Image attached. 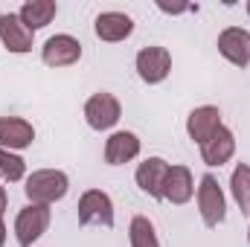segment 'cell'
Instances as JSON below:
<instances>
[{
  "label": "cell",
  "instance_id": "obj_12",
  "mask_svg": "<svg viewBox=\"0 0 250 247\" xmlns=\"http://www.w3.org/2000/svg\"><path fill=\"white\" fill-rule=\"evenodd\" d=\"M233 151H236V137H233V131L224 128V125L201 145V157H204L207 166H224V163L233 157Z\"/></svg>",
  "mask_w": 250,
  "mask_h": 247
},
{
  "label": "cell",
  "instance_id": "obj_3",
  "mask_svg": "<svg viewBox=\"0 0 250 247\" xmlns=\"http://www.w3.org/2000/svg\"><path fill=\"white\" fill-rule=\"evenodd\" d=\"M198 209H201V218L207 227H218L224 218H227V204H224V192L218 181L212 175H204L201 186H198Z\"/></svg>",
  "mask_w": 250,
  "mask_h": 247
},
{
  "label": "cell",
  "instance_id": "obj_7",
  "mask_svg": "<svg viewBox=\"0 0 250 247\" xmlns=\"http://www.w3.org/2000/svg\"><path fill=\"white\" fill-rule=\"evenodd\" d=\"M41 59L47 67H70L82 59V44L73 35H53L41 47Z\"/></svg>",
  "mask_w": 250,
  "mask_h": 247
},
{
  "label": "cell",
  "instance_id": "obj_13",
  "mask_svg": "<svg viewBox=\"0 0 250 247\" xmlns=\"http://www.w3.org/2000/svg\"><path fill=\"white\" fill-rule=\"evenodd\" d=\"M35 140V128L21 117H0V148H26Z\"/></svg>",
  "mask_w": 250,
  "mask_h": 247
},
{
  "label": "cell",
  "instance_id": "obj_17",
  "mask_svg": "<svg viewBox=\"0 0 250 247\" xmlns=\"http://www.w3.org/2000/svg\"><path fill=\"white\" fill-rule=\"evenodd\" d=\"M56 12H59V6L53 3V0H29V3H23L21 6V21L35 32V29H44L53 18H56Z\"/></svg>",
  "mask_w": 250,
  "mask_h": 247
},
{
  "label": "cell",
  "instance_id": "obj_14",
  "mask_svg": "<svg viewBox=\"0 0 250 247\" xmlns=\"http://www.w3.org/2000/svg\"><path fill=\"white\" fill-rule=\"evenodd\" d=\"M137 154H140V140L131 131H117L105 143V163L108 166H123L128 160H134Z\"/></svg>",
  "mask_w": 250,
  "mask_h": 247
},
{
  "label": "cell",
  "instance_id": "obj_20",
  "mask_svg": "<svg viewBox=\"0 0 250 247\" xmlns=\"http://www.w3.org/2000/svg\"><path fill=\"white\" fill-rule=\"evenodd\" d=\"M23 175H26L23 157H18V154L9 151V148H0V178H6L9 184H18Z\"/></svg>",
  "mask_w": 250,
  "mask_h": 247
},
{
  "label": "cell",
  "instance_id": "obj_18",
  "mask_svg": "<svg viewBox=\"0 0 250 247\" xmlns=\"http://www.w3.org/2000/svg\"><path fill=\"white\" fill-rule=\"evenodd\" d=\"M128 239H131V247H160V239H157V233H154V224H151L146 215L131 218Z\"/></svg>",
  "mask_w": 250,
  "mask_h": 247
},
{
  "label": "cell",
  "instance_id": "obj_21",
  "mask_svg": "<svg viewBox=\"0 0 250 247\" xmlns=\"http://www.w3.org/2000/svg\"><path fill=\"white\" fill-rule=\"evenodd\" d=\"M6 204H9V198H6V189L0 186V215H3V209H6Z\"/></svg>",
  "mask_w": 250,
  "mask_h": 247
},
{
  "label": "cell",
  "instance_id": "obj_8",
  "mask_svg": "<svg viewBox=\"0 0 250 247\" xmlns=\"http://www.w3.org/2000/svg\"><path fill=\"white\" fill-rule=\"evenodd\" d=\"M0 41L9 53H29L32 50V29L21 21V15L3 12L0 15Z\"/></svg>",
  "mask_w": 250,
  "mask_h": 247
},
{
  "label": "cell",
  "instance_id": "obj_4",
  "mask_svg": "<svg viewBox=\"0 0 250 247\" xmlns=\"http://www.w3.org/2000/svg\"><path fill=\"white\" fill-rule=\"evenodd\" d=\"M79 224L90 227V224H102V227H114V204L102 189H87L79 198Z\"/></svg>",
  "mask_w": 250,
  "mask_h": 247
},
{
  "label": "cell",
  "instance_id": "obj_24",
  "mask_svg": "<svg viewBox=\"0 0 250 247\" xmlns=\"http://www.w3.org/2000/svg\"><path fill=\"white\" fill-rule=\"evenodd\" d=\"M248 239H250V230H248Z\"/></svg>",
  "mask_w": 250,
  "mask_h": 247
},
{
  "label": "cell",
  "instance_id": "obj_6",
  "mask_svg": "<svg viewBox=\"0 0 250 247\" xmlns=\"http://www.w3.org/2000/svg\"><path fill=\"white\" fill-rule=\"evenodd\" d=\"M172 70V56L166 47H143L137 53V73L146 84H160Z\"/></svg>",
  "mask_w": 250,
  "mask_h": 247
},
{
  "label": "cell",
  "instance_id": "obj_22",
  "mask_svg": "<svg viewBox=\"0 0 250 247\" xmlns=\"http://www.w3.org/2000/svg\"><path fill=\"white\" fill-rule=\"evenodd\" d=\"M6 245V227H3V218H0V247Z\"/></svg>",
  "mask_w": 250,
  "mask_h": 247
},
{
  "label": "cell",
  "instance_id": "obj_5",
  "mask_svg": "<svg viewBox=\"0 0 250 247\" xmlns=\"http://www.w3.org/2000/svg\"><path fill=\"white\" fill-rule=\"evenodd\" d=\"M120 99L114 93H93L87 102H84V120L93 131H108L120 123Z\"/></svg>",
  "mask_w": 250,
  "mask_h": 247
},
{
  "label": "cell",
  "instance_id": "obj_23",
  "mask_svg": "<svg viewBox=\"0 0 250 247\" xmlns=\"http://www.w3.org/2000/svg\"><path fill=\"white\" fill-rule=\"evenodd\" d=\"M248 15H250V0H248Z\"/></svg>",
  "mask_w": 250,
  "mask_h": 247
},
{
  "label": "cell",
  "instance_id": "obj_19",
  "mask_svg": "<svg viewBox=\"0 0 250 247\" xmlns=\"http://www.w3.org/2000/svg\"><path fill=\"white\" fill-rule=\"evenodd\" d=\"M230 189H233V198H236V204L242 206V212H250V166L248 163H239V166L233 169Z\"/></svg>",
  "mask_w": 250,
  "mask_h": 247
},
{
  "label": "cell",
  "instance_id": "obj_9",
  "mask_svg": "<svg viewBox=\"0 0 250 247\" xmlns=\"http://www.w3.org/2000/svg\"><path fill=\"white\" fill-rule=\"evenodd\" d=\"M169 163L163 157H148L146 163L137 166V186L148 195V198H163V189H166V178H169Z\"/></svg>",
  "mask_w": 250,
  "mask_h": 247
},
{
  "label": "cell",
  "instance_id": "obj_15",
  "mask_svg": "<svg viewBox=\"0 0 250 247\" xmlns=\"http://www.w3.org/2000/svg\"><path fill=\"white\" fill-rule=\"evenodd\" d=\"M93 29H96V35H99L102 41L117 44V41H125V38L134 32V21H131L128 15H123V12H102V15L96 18Z\"/></svg>",
  "mask_w": 250,
  "mask_h": 247
},
{
  "label": "cell",
  "instance_id": "obj_16",
  "mask_svg": "<svg viewBox=\"0 0 250 247\" xmlns=\"http://www.w3.org/2000/svg\"><path fill=\"white\" fill-rule=\"evenodd\" d=\"M195 192V181H192V172L187 166H172L169 169V178H166V189H163V198L172 201V204H187Z\"/></svg>",
  "mask_w": 250,
  "mask_h": 247
},
{
  "label": "cell",
  "instance_id": "obj_10",
  "mask_svg": "<svg viewBox=\"0 0 250 247\" xmlns=\"http://www.w3.org/2000/svg\"><path fill=\"white\" fill-rule=\"evenodd\" d=\"M218 53L236 67H248L250 64V32L239 26H227L218 35Z\"/></svg>",
  "mask_w": 250,
  "mask_h": 247
},
{
  "label": "cell",
  "instance_id": "obj_1",
  "mask_svg": "<svg viewBox=\"0 0 250 247\" xmlns=\"http://www.w3.org/2000/svg\"><path fill=\"white\" fill-rule=\"evenodd\" d=\"M67 186H70V181H67L64 172H59V169H41V172H32L26 178L23 192H26L29 204L50 206V204L62 201L64 195H67Z\"/></svg>",
  "mask_w": 250,
  "mask_h": 247
},
{
  "label": "cell",
  "instance_id": "obj_11",
  "mask_svg": "<svg viewBox=\"0 0 250 247\" xmlns=\"http://www.w3.org/2000/svg\"><path fill=\"white\" fill-rule=\"evenodd\" d=\"M218 128H221V114H218V108H212V105L195 108L187 120V134L198 143V145H204Z\"/></svg>",
  "mask_w": 250,
  "mask_h": 247
},
{
  "label": "cell",
  "instance_id": "obj_2",
  "mask_svg": "<svg viewBox=\"0 0 250 247\" xmlns=\"http://www.w3.org/2000/svg\"><path fill=\"white\" fill-rule=\"evenodd\" d=\"M50 227V206L41 204H29L18 212L15 218V233H18V245L32 247V242H38Z\"/></svg>",
  "mask_w": 250,
  "mask_h": 247
}]
</instances>
